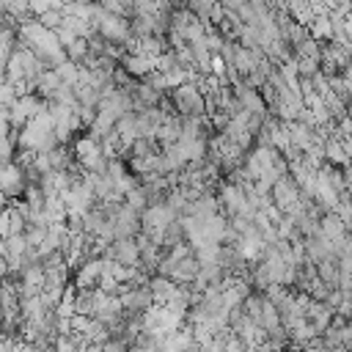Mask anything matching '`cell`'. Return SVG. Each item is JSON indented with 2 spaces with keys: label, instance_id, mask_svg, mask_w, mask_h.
<instances>
[{
  "label": "cell",
  "instance_id": "obj_1",
  "mask_svg": "<svg viewBox=\"0 0 352 352\" xmlns=\"http://www.w3.org/2000/svg\"><path fill=\"white\" fill-rule=\"evenodd\" d=\"M316 272H319V278H322L324 283L338 286V278H341V261H338V256L330 253V256H324L322 261H316Z\"/></svg>",
  "mask_w": 352,
  "mask_h": 352
},
{
  "label": "cell",
  "instance_id": "obj_2",
  "mask_svg": "<svg viewBox=\"0 0 352 352\" xmlns=\"http://www.w3.org/2000/svg\"><path fill=\"white\" fill-rule=\"evenodd\" d=\"M55 6V0H30V14L33 16H41L44 11H50Z\"/></svg>",
  "mask_w": 352,
  "mask_h": 352
},
{
  "label": "cell",
  "instance_id": "obj_3",
  "mask_svg": "<svg viewBox=\"0 0 352 352\" xmlns=\"http://www.w3.org/2000/svg\"><path fill=\"white\" fill-rule=\"evenodd\" d=\"M346 192H349V195H352V184H349V187H346Z\"/></svg>",
  "mask_w": 352,
  "mask_h": 352
}]
</instances>
